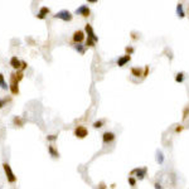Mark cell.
<instances>
[{
    "mask_svg": "<svg viewBox=\"0 0 189 189\" xmlns=\"http://www.w3.org/2000/svg\"><path fill=\"white\" fill-rule=\"evenodd\" d=\"M184 81V73L183 72H179L175 74V82L177 83H182Z\"/></svg>",
    "mask_w": 189,
    "mask_h": 189,
    "instance_id": "17",
    "label": "cell"
},
{
    "mask_svg": "<svg viewBox=\"0 0 189 189\" xmlns=\"http://www.w3.org/2000/svg\"><path fill=\"white\" fill-rule=\"evenodd\" d=\"M88 135V130L84 126H77L74 129V136L78 139H84Z\"/></svg>",
    "mask_w": 189,
    "mask_h": 189,
    "instance_id": "2",
    "label": "cell"
},
{
    "mask_svg": "<svg viewBox=\"0 0 189 189\" xmlns=\"http://www.w3.org/2000/svg\"><path fill=\"white\" fill-rule=\"evenodd\" d=\"M115 134L111 131H106V132H103L102 134V141H103V144H108V143H112L113 140H115Z\"/></svg>",
    "mask_w": 189,
    "mask_h": 189,
    "instance_id": "7",
    "label": "cell"
},
{
    "mask_svg": "<svg viewBox=\"0 0 189 189\" xmlns=\"http://www.w3.org/2000/svg\"><path fill=\"white\" fill-rule=\"evenodd\" d=\"M84 30H86L87 35H88L87 39H91V40L94 42V43H97V42H98V37L94 34V32L92 29V25L91 24H86V25H84Z\"/></svg>",
    "mask_w": 189,
    "mask_h": 189,
    "instance_id": "5",
    "label": "cell"
},
{
    "mask_svg": "<svg viewBox=\"0 0 189 189\" xmlns=\"http://www.w3.org/2000/svg\"><path fill=\"white\" fill-rule=\"evenodd\" d=\"M183 129H184L183 125H178V126L175 127V132H177V134H178V132H182V131H183Z\"/></svg>",
    "mask_w": 189,
    "mask_h": 189,
    "instance_id": "26",
    "label": "cell"
},
{
    "mask_svg": "<svg viewBox=\"0 0 189 189\" xmlns=\"http://www.w3.org/2000/svg\"><path fill=\"white\" fill-rule=\"evenodd\" d=\"M125 50H126V54H129V56H131L132 53H134V48H132V47H126L125 48Z\"/></svg>",
    "mask_w": 189,
    "mask_h": 189,
    "instance_id": "23",
    "label": "cell"
},
{
    "mask_svg": "<svg viewBox=\"0 0 189 189\" xmlns=\"http://www.w3.org/2000/svg\"><path fill=\"white\" fill-rule=\"evenodd\" d=\"M154 187H155V189H163V187H162V184H159L158 182L154 184Z\"/></svg>",
    "mask_w": 189,
    "mask_h": 189,
    "instance_id": "30",
    "label": "cell"
},
{
    "mask_svg": "<svg viewBox=\"0 0 189 189\" xmlns=\"http://www.w3.org/2000/svg\"><path fill=\"white\" fill-rule=\"evenodd\" d=\"M157 162L159 164H163V162H164V157H163V154L160 153V151H158V153H157Z\"/></svg>",
    "mask_w": 189,
    "mask_h": 189,
    "instance_id": "19",
    "label": "cell"
},
{
    "mask_svg": "<svg viewBox=\"0 0 189 189\" xmlns=\"http://www.w3.org/2000/svg\"><path fill=\"white\" fill-rule=\"evenodd\" d=\"M130 61H131V56L124 54V56L119 57V59L116 61V63H117V66H119V67H124V66H125L126 63H129Z\"/></svg>",
    "mask_w": 189,
    "mask_h": 189,
    "instance_id": "8",
    "label": "cell"
},
{
    "mask_svg": "<svg viewBox=\"0 0 189 189\" xmlns=\"http://www.w3.org/2000/svg\"><path fill=\"white\" fill-rule=\"evenodd\" d=\"M6 102H8V100H6V98H4V100H0V108H1L4 105H5Z\"/></svg>",
    "mask_w": 189,
    "mask_h": 189,
    "instance_id": "29",
    "label": "cell"
},
{
    "mask_svg": "<svg viewBox=\"0 0 189 189\" xmlns=\"http://www.w3.org/2000/svg\"><path fill=\"white\" fill-rule=\"evenodd\" d=\"M94 42L93 40H91V39H87V42H86V47H94Z\"/></svg>",
    "mask_w": 189,
    "mask_h": 189,
    "instance_id": "24",
    "label": "cell"
},
{
    "mask_svg": "<svg viewBox=\"0 0 189 189\" xmlns=\"http://www.w3.org/2000/svg\"><path fill=\"white\" fill-rule=\"evenodd\" d=\"M84 40V32L83 30H76L73 33V42L76 44H81Z\"/></svg>",
    "mask_w": 189,
    "mask_h": 189,
    "instance_id": "6",
    "label": "cell"
},
{
    "mask_svg": "<svg viewBox=\"0 0 189 189\" xmlns=\"http://www.w3.org/2000/svg\"><path fill=\"white\" fill-rule=\"evenodd\" d=\"M3 168H4V170H5V174H6V177H8V180L10 182V183L15 182L17 178H15V175H14V173L12 172L10 165H9L8 163H4V164H3Z\"/></svg>",
    "mask_w": 189,
    "mask_h": 189,
    "instance_id": "4",
    "label": "cell"
},
{
    "mask_svg": "<svg viewBox=\"0 0 189 189\" xmlns=\"http://www.w3.org/2000/svg\"><path fill=\"white\" fill-rule=\"evenodd\" d=\"M149 71H150V68H149V66H145V71H144V74H143V77H146V76H148V73H149Z\"/></svg>",
    "mask_w": 189,
    "mask_h": 189,
    "instance_id": "27",
    "label": "cell"
},
{
    "mask_svg": "<svg viewBox=\"0 0 189 189\" xmlns=\"http://www.w3.org/2000/svg\"><path fill=\"white\" fill-rule=\"evenodd\" d=\"M76 14H79V15L87 18V17H89V14H91V10H89V8L87 5H82L76 10Z\"/></svg>",
    "mask_w": 189,
    "mask_h": 189,
    "instance_id": "9",
    "label": "cell"
},
{
    "mask_svg": "<svg viewBox=\"0 0 189 189\" xmlns=\"http://www.w3.org/2000/svg\"><path fill=\"white\" fill-rule=\"evenodd\" d=\"M0 87H1L3 89H8V84L5 82V79H4V76L0 73Z\"/></svg>",
    "mask_w": 189,
    "mask_h": 189,
    "instance_id": "18",
    "label": "cell"
},
{
    "mask_svg": "<svg viewBox=\"0 0 189 189\" xmlns=\"http://www.w3.org/2000/svg\"><path fill=\"white\" fill-rule=\"evenodd\" d=\"M146 172H148V169L145 167L144 168H135L131 170V175H136V178L139 179V180H143V179L146 177Z\"/></svg>",
    "mask_w": 189,
    "mask_h": 189,
    "instance_id": "1",
    "label": "cell"
},
{
    "mask_svg": "<svg viewBox=\"0 0 189 189\" xmlns=\"http://www.w3.org/2000/svg\"><path fill=\"white\" fill-rule=\"evenodd\" d=\"M131 74L134 76V77H143V71H141V68L139 67H132L131 68Z\"/></svg>",
    "mask_w": 189,
    "mask_h": 189,
    "instance_id": "11",
    "label": "cell"
},
{
    "mask_svg": "<svg viewBox=\"0 0 189 189\" xmlns=\"http://www.w3.org/2000/svg\"><path fill=\"white\" fill-rule=\"evenodd\" d=\"M177 14H178L179 18H184V17H185V13H184V9H183V4L182 3H179L178 5H177Z\"/></svg>",
    "mask_w": 189,
    "mask_h": 189,
    "instance_id": "13",
    "label": "cell"
},
{
    "mask_svg": "<svg viewBox=\"0 0 189 189\" xmlns=\"http://www.w3.org/2000/svg\"><path fill=\"white\" fill-rule=\"evenodd\" d=\"M73 47H74V49L77 50L78 53H81V54H83L84 52H86V45H82V44H74Z\"/></svg>",
    "mask_w": 189,
    "mask_h": 189,
    "instance_id": "15",
    "label": "cell"
},
{
    "mask_svg": "<svg viewBox=\"0 0 189 189\" xmlns=\"http://www.w3.org/2000/svg\"><path fill=\"white\" fill-rule=\"evenodd\" d=\"M14 124H17V125H23V124H24V121H22L20 119H18V117H15V119H14Z\"/></svg>",
    "mask_w": 189,
    "mask_h": 189,
    "instance_id": "25",
    "label": "cell"
},
{
    "mask_svg": "<svg viewBox=\"0 0 189 189\" xmlns=\"http://www.w3.org/2000/svg\"><path fill=\"white\" fill-rule=\"evenodd\" d=\"M102 125H103V120H100V121H96L93 124V127L94 129H100V127H102Z\"/></svg>",
    "mask_w": 189,
    "mask_h": 189,
    "instance_id": "22",
    "label": "cell"
},
{
    "mask_svg": "<svg viewBox=\"0 0 189 189\" xmlns=\"http://www.w3.org/2000/svg\"><path fill=\"white\" fill-rule=\"evenodd\" d=\"M48 151H49V154H50L53 158H59V153L53 148V146H48Z\"/></svg>",
    "mask_w": 189,
    "mask_h": 189,
    "instance_id": "16",
    "label": "cell"
},
{
    "mask_svg": "<svg viewBox=\"0 0 189 189\" xmlns=\"http://www.w3.org/2000/svg\"><path fill=\"white\" fill-rule=\"evenodd\" d=\"M127 180H129V184H130L131 187H135L136 185V179L134 177H129V178H127Z\"/></svg>",
    "mask_w": 189,
    "mask_h": 189,
    "instance_id": "21",
    "label": "cell"
},
{
    "mask_svg": "<svg viewBox=\"0 0 189 189\" xmlns=\"http://www.w3.org/2000/svg\"><path fill=\"white\" fill-rule=\"evenodd\" d=\"M189 116V105L184 108V111H183V121L184 120H187V117Z\"/></svg>",
    "mask_w": 189,
    "mask_h": 189,
    "instance_id": "20",
    "label": "cell"
},
{
    "mask_svg": "<svg viewBox=\"0 0 189 189\" xmlns=\"http://www.w3.org/2000/svg\"><path fill=\"white\" fill-rule=\"evenodd\" d=\"M100 189H106V187H105V184H103V183L101 184V188Z\"/></svg>",
    "mask_w": 189,
    "mask_h": 189,
    "instance_id": "32",
    "label": "cell"
},
{
    "mask_svg": "<svg viewBox=\"0 0 189 189\" xmlns=\"http://www.w3.org/2000/svg\"><path fill=\"white\" fill-rule=\"evenodd\" d=\"M9 88H10V91H12L13 94H19V86H18V83L12 82L10 86H9Z\"/></svg>",
    "mask_w": 189,
    "mask_h": 189,
    "instance_id": "14",
    "label": "cell"
},
{
    "mask_svg": "<svg viewBox=\"0 0 189 189\" xmlns=\"http://www.w3.org/2000/svg\"><path fill=\"white\" fill-rule=\"evenodd\" d=\"M47 139H48L49 141H54V140L57 139V135H49V136H48V138H47Z\"/></svg>",
    "mask_w": 189,
    "mask_h": 189,
    "instance_id": "28",
    "label": "cell"
},
{
    "mask_svg": "<svg viewBox=\"0 0 189 189\" xmlns=\"http://www.w3.org/2000/svg\"><path fill=\"white\" fill-rule=\"evenodd\" d=\"M54 18H58V19H62V20H64V22H71L72 20V14H71L68 10H61V12H58L54 15Z\"/></svg>",
    "mask_w": 189,
    "mask_h": 189,
    "instance_id": "3",
    "label": "cell"
},
{
    "mask_svg": "<svg viewBox=\"0 0 189 189\" xmlns=\"http://www.w3.org/2000/svg\"><path fill=\"white\" fill-rule=\"evenodd\" d=\"M47 14H49V9H48V8H45V6H43V8L40 9V12L37 14V18H39V19H44Z\"/></svg>",
    "mask_w": 189,
    "mask_h": 189,
    "instance_id": "12",
    "label": "cell"
},
{
    "mask_svg": "<svg viewBox=\"0 0 189 189\" xmlns=\"http://www.w3.org/2000/svg\"><path fill=\"white\" fill-rule=\"evenodd\" d=\"M10 66L15 69H20L22 68V61L18 59V57H13L10 59Z\"/></svg>",
    "mask_w": 189,
    "mask_h": 189,
    "instance_id": "10",
    "label": "cell"
},
{
    "mask_svg": "<svg viewBox=\"0 0 189 189\" xmlns=\"http://www.w3.org/2000/svg\"><path fill=\"white\" fill-rule=\"evenodd\" d=\"M27 68V63L24 62V61H23V62H22V68L20 69H25Z\"/></svg>",
    "mask_w": 189,
    "mask_h": 189,
    "instance_id": "31",
    "label": "cell"
}]
</instances>
